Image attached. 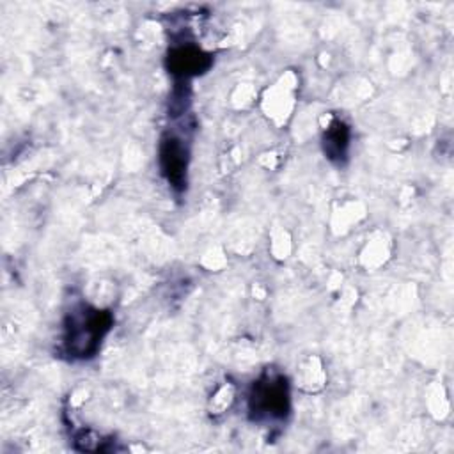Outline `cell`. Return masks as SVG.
<instances>
[{
  "mask_svg": "<svg viewBox=\"0 0 454 454\" xmlns=\"http://www.w3.org/2000/svg\"><path fill=\"white\" fill-rule=\"evenodd\" d=\"M114 326V314L89 303L74 305L62 323L60 349L69 360H90Z\"/></svg>",
  "mask_w": 454,
  "mask_h": 454,
  "instance_id": "1",
  "label": "cell"
},
{
  "mask_svg": "<svg viewBox=\"0 0 454 454\" xmlns=\"http://www.w3.org/2000/svg\"><path fill=\"white\" fill-rule=\"evenodd\" d=\"M248 415L257 424L284 422L291 413V390L287 378L277 371H264L247 395Z\"/></svg>",
  "mask_w": 454,
  "mask_h": 454,
  "instance_id": "2",
  "label": "cell"
},
{
  "mask_svg": "<svg viewBox=\"0 0 454 454\" xmlns=\"http://www.w3.org/2000/svg\"><path fill=\"white\" fill-rule=\"evenodd\" d=\"M158 163L161 176L176 193H183L188 184L190 145L183 133L167 131L158 147Z\"/></svg>",
  "mask_w": 454,
  "mask_h": 454,
  "instance_id": "3",
  "label": "cell"
},
{
  "mask_svg": "<svg viewBox=\"0 0 454 454\" xmlns=\"http://www.w3.org/2000/svg\"><path fill=\"white\" fill-rule=\"evenodd\" d=\"M211 64L213 57L192 43L177 44L167 55V69L176 82H190V78L204 74Z\"/></svg>",
  "mask_w": 454,
  "mask_h": 454,
  "instance_id": "4",
  "label": "cell"
},
{
  "mask_svg": "<svg viewBox=\"0 0 454 454\" xmlns=\"http://www.w3.org/2000/svg\"><path fill=\"white\" fill-rule=\"evenodd\" d=\"M351 145V128L339 117H333L321 135V147L325 156L335 163L344 165L348 161Z\"/></svg>",
  "mask_w": 454,
  "mask_h": 454,
  "instance_id": "5",
  "label": "cell"
}]
</instances>
